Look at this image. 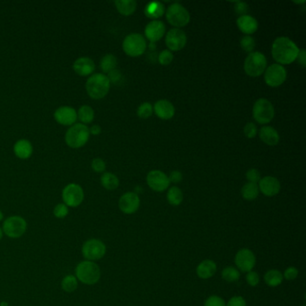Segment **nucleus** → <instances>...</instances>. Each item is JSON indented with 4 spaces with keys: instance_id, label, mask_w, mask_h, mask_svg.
<instances>
[{
    "instance_id": "f257e3e1",
    "label": "nucleus",
    "mask_w": 306,
    "mask_h": 306,
    "mask_svg": "<svg viewBox=\"0 0 306 306\" xmlns=\"http://www.w3.org/2000/svg\"><path fill=\"white\" fill-rule=\"evenodd\" d=\"M299 48L291 39L278 37L273 42L271 54L279 65H289L297 59Z\"/></svg>"
},
{
    "instance_id": "f03ea898",
    "label": "nucleus",
    "mask_w": 306,
    "mask_h": 306,
    "mask_svg": "<svg viewBox=\"0 0 306 306\" xmlns=\"http://www.w3.org/2000/svg\"><path fill=\"white\" fill-rule=\"evenodd\" d=\"M74 275L81 284L93 285L100 281L101 268L93 261L82 260L76 265Z\"/></svg>"
},
{
    "instance_id": "7ed1b4c3",
    "label": "nucleus",
    "mask_w": 306,
    "mask_h": 306,
    "mask_svg": "<svg viewBox=\"0 0 306 306\" xmlns=\"http://www.w3.org/2000/svg\"><path fill=\"white\" fill-rule=\"evenodd\" d=\"M110 87L111 83L108 77L101 73L90 76L85 84V89L89 96L94 100H100L106 96L109 92Z\"/></svg>"
},
{
    "instance_id": "20e7f679",
    "label": "nucleus",
    "mask_w": 306,
    "mask_h": 306,
    "mask_svg": "<svg viewBox=\"0 0 306 306\" xmlns=\"http://www.w3.org/2000/svg\"><path fill=\"white\" fill-rule=\"evenodd\" d=\"M90 132L86 125L76 123L72 125L65 135V141L68 147L80 148L88 142Z\"/></svg>"
},
{
    "instance_id": "39448f33",
    "label": "nucleus",
    "mask_w": 306,
    "mask_h": 306,
    "mask_svg": "<svg viewBox=\"0 0 306 306\" xmlns=\"http://www.w3.org/2000/svg\"><path fill=\"white\" fill-rule=\"evenodd\" d=\"M2 231L4 235L10 239L21 238L27 231V222L20 216H11L3 220Z\"/></svg>"
},
{
    "instance_id": "423d86ee",
    "label": "nucleus",
    "mask_w": 306,
    "mask_h": 306,
    "mask_svg": "<svg viewBox=\"0 0 306 306\" xmlns=\"http://www.w3.org/2000/svg\"><path fill=\"white\" fill-rule=\"evenodd\" d=\"M267 59L264 55L259 51H252L249 53L244 61V71L248 76L252 77L260 76L267 68Z\"/></svg>"
},
{
    "instance_id": "0eeeda50",
    "label": "nucleus",
    "mask_w": 306,
    "mask_h": 306,
    "mask_svg": "<svg viewBox=\"0 0 306 306\" xmlns=\"http://www.w3.org/2000/svg\"><path fill=\"white\" fill-rule=\"evenodd\" d=\"M106 252L107 248L105 243L96 238L86 240L81 247V253L84 260L93 262L101 260L106 254Z\"/></svg>"
},
{
    "instance_id": "6e6552de",
    "label": "nucleus",
    "mask_w": 306,
    "mask_h": 306,
    "mask_svg": "<svg viewBox=\"0 0 306 306\" xmlns=\"http://www.w3.org/2000/svg\"><path fill=\"white\" fill-rule=\"evenodd\" d=\"M166 19L170 25L180 28L187 26L190 20L189 11L180 3H173L168 7L166 10Z\"/></svg>"
},
{
    "instance_id": "1a4fd4ad",
    "label": "nucleus",
    "mask_w": 306,
    "mask_h": 306,
    "mask_svg": "<svg viewBox=\"0 0 306 306\" xmlns=\"http://www.w3.org/2000/svg\"><path fill=\"white\" fill-rule=\"evenodd\" d=\"M122 49L130 57H139L147 50V42L139 34H130L122 42Z\"/></svg>"
},
{
    "instance_id": "9d476101",
    "label": "nucleus",
    "mask_w": 306,
    "mask_h": 306,
    "mask_svg": "<svg viewBox=\"0 0 306 306\" xmlns=\"http://www.w3.org/2000/svg\"><path fill=\"white\" fill-rule=\"evenodd\" d=\"M252 114L258 123L268 124L275 116V109L270 101L265 98H260L253 105Z\"/></svg>"
},
{
    "instance_id": "9b49d317",
    "label": "nucleus",
    "mask_w": 306,
    "mask_h": 306,
    "mask_svg": "<svg viewBox=\"0 0 306 306\" xmlns=\"http://www.w3.org/2000/svg\"><path fill=\"white\" fill-rule=\"evenodd\" d=\"M83 188L76 183L67 184L62 190V200L68 208H77L84 201Z\"/></svg>"
},
{
    "instance_id": "f8f14e48",
    "label": "nucleus",
    "mask_w": 306,
    "mask_h": 306,
    "mask_svg": "<svg viewBox=\"0 0 306 306\" xmlns=\"http://www.w3.org/2000/svg\"><path fill=\"white\" fill-rule=\"evenodd\" d=\"M286 79V70L279 64H272L264 72L265 83L270 87H277Z\"/></svg>"
},
{
    "instance_id": "ddd939ff",
    "label": "nucleus",
    "mask_w": 306,
    "mask_h": 306,
    "mask_svg": "<svg viewBox=\"0 0 306 306\" xmlns=\"http://www.w3.org/2000/svg\"><path fill=\"white\" fill-rule=\"evenodd\" d=\"M186 43H187L186 34L184 31L179 28L170 30L165 36V44L170 51H180L184 48Z\"/></svg>"
},
{
    "instance_id": "4468645a",
    "label": "nucleus",
    "mask_w": 306,
    "mask_h": 306,
    "mask_svg": "<svg viewBox=\"0 0 306 306\" xmlns=\"http://www.w3.org/2000/svg\"><path fill=\"white\" fill-rule=\"evenodd\" d=\"M235 265L242 272L252 271L256 265L254 253L249 249H242L235 255Z\"/></svg>"
},
{
    "instance_id": "2eb2a0df",
    "label": "nucleus",
    "mask_w": 306,
    "mask_h": 306,
    "mask_svg": "<svg viewBox=\"0 0 306 306\" xmlns=\"http://www.w3.org/2000/svg\"><path fill=\"white\" fill-rule=\"evenodd\" d=\"M147 183L150 189L157 192H162L168 189L170 180L164 172L159 170H153L147 174Z\"/></svg>"
},
{
    "instance_id": "dca6fc26",
    "label": "nucleus",
    "mask_w": 306,
    "mask_h": 306,
    "mask_svg": "<svg viewBox=\"0 0 306 306\" xmlns=\"http://www.w3.org/2000/svg\"><path fill=\"white\" fill-rule=\"evenodd\" d=\"M140 206V198L136 192H126L120 197L119 208L124 214L136 213Z\"/></svg>"
},
{
    "instance_id": "f3484780",
    "label": "nucleus",
    "mask_w": 306,
    "mask_h": 306,
    "mask_svg": "<svg viewBox=\"0 0 306 306\" xmlns=\"http://www.w3.org/2000/svg\"><path fill=\"white\" fill-rule=\"evenodd\" d=\"M54 118L59 124L63 126H72L77 120V113L70 106H61L56 110Z\"/></svg>"
},
{
    "instance_id": "a211bd4d",
    "label": "nucleus",
    "mask_w": 306,
    "mask_h": 306,
    "mask_svg": "<svg viewBox=\"0 0 306 306\" xmlns=\"http://www.w3.org/2000/svg\"><path fill=\"white\" fill-rule=\"evenodd\" d=\"M259 189L267 197L276 196L280 191L281 185L276 177L266 176L259 181Z\"/></svg>"
},
{
    "instance_id": "6ab92c4d",
    "label": "nucleus",
    "mask_w": 306,
    "mask_h": 306,
    "mask_svg": "<svg viewBox=\"0 0 306 306\" xmlns=\"http://www.w3.org/2000/svg\"><path fill=\"white\" fill-rule=\"evenodd\" d=\"M165 34V26L164 23L159 20H153L147 24L145 29L146 37L150 42H156L163 38Z\"/></svg>"
},
{
    "instance_id": "aec40b11",
    "label": "nucleus",
    "mask_w": 306,
    "mask_h": 306,
    "mask_svg": "<svg viewBox=\"0 0 306 306\" xmlns=\"http://www.w3.org/2000/svg\"><path fill=\"white\" fill-rule=\"evenodd\" d=\"M153 109L155 111L156 116L162 120H170L175 114V108L173 105L165 99L156 101Z\"/></svg>"
},
{
    "instance_id": "412c9836",
    "label": "nucleus",
    "mask_w": 306,
    "mask_h": 306,
    "mask_svg": "<svg viewBox=\"0 0 306 306\" xmlns=\"http://www.w3.org/2000/svg\"><path fill=\"white\" fill-rule=\"evenodd\" d=\"M73 69L77 75L81 76H89L95 69V65L92 59L87 57H82L76 59L73 64Z\"/></svg>"
},
{
    "instance_id": "4be33fe9",
    "label": "nucleus",
    "mask_w": 306,
    "mask_h": 306,
    "mask_svg": "<svg viewBox=\"0 0 306 306\" xmlns=\"http://www.w3.org/2000/svg\"><path fill=\"white\" fill-rule=\"evenodd\" d=\"M236 24L240 31L247 35L254 34L259 27L258 21L254 17H251L249 15L238 17Z\"/></svg>"
},
{
    "instance_id": "5701e85b",
    "label": "nucleus",
    "mask_w": 306,
    "mask_h": 306,
    "mask_svg": "<svg viewBox=\"0 0 306 306\" xmlns=\"http://www.w3.org/2000/svg\"><path fill=\"white\" fill-rule=\"evenodd\" d=\"M197 277L202 279H209L213 277L217 272V264L211 260H205L201 261L196 269Z\"/></svg>"
},
{
    "instance_id": "b1692460",
    "label": "nucleus",
    "mask_w": 306,
    "mask_h": 306,
    "mask_svg": "<svg viewBox=\"0 0 306 306\" xmlns=\"http://www.w3.org/2000/svg\"><path fill=\"white\" fill-rule=\"evenodd\" d=\"M33 151L34 147L31 142L26 139L18 140L14 146V152L20 159H28L33 155Z\"/></svg>"
},
{
    "instance_id": "393cba45",
    "label": "nucleus",
    "mask_w": 306,
    "mask_h": 306,
    "mask_svg": "<svg viewBox=\"0 0 306 306\" xmlns=\"http://www.w3.org/2000/svg\"><path fill=\"white\" fill-rule=\"evenodd\" d=\"M260 138L268 146H276L279 142V134L273 127H262L260 130Z\"/></svg>"
},
{
    "instance_id": "a878e982",
    "label": "nucleus",
    "mask_w": 306,
    "mask_h": 306,
    "mask_svg": "<svg viewBox=\"0 0 306 306\" xmlns=\"http://www.w3.org/2000/svg\"><path fill=\"white\" fill-rule=\"evenodd\" d=\"M115 6L118 12L125 17L131 16L137 9V2L135 0H117L115 1Z\"/></svg>"
},
{
    "instance_id": "bb28decb",
    "label": "nucleus",
    "mask_w": 306,
    "mask_h": 306,
    "mask_svg": "<svg viewBox=\"0 0 306 306\" xmlns=\"http://www.w3.org/2000/svg\"><path fill=\"white\" fill-rule=\"evenodd\" d=\"M164 14V6L161 2H151L146 6L145 15L146 17L156 20L157 18L163 17Z\"/></svg>"
},
{
    "instance_id": "cd10ccee",
    "label": "nucleus",
    "mask_w": 306,
    "mask_h": 306,
    "mask_svg": "<svg viewBox=\"0 0 306 306\" xmlns=\"http://www.w3.org/2000/svg\"><path fill=\"white\" fill-rule=\"evenodd\" d=\"M265 283L270 286V287H276L282 284V282L284 280L283 274L277 270V269H270L268 272L265 274L264 276Z\"/></svg>"
},
{
    "instance_id": "c85d7f7f",
    "label": "nucleus",
    "mask_w": 306,
    "mask_h": 306,
    "mask_svg": "<svg viewBox=\"0 0 306 306\" xmlns=\"http://www.w3.org/2000/svg\"><path fill=\"white\" fill-rule=\"evenodd\" d=\"M241 193H242V196L244 199L252 201V200H254L258 197L259 193H260V189H259L257 183L248 182L246 184L243 185Z\"/></svg>"
},
{
    "instance_id": "c756f323",
    "label": "nucleus",
    "mask_w": 306,
    "mask_h": 306,
    "mask_svg": "<svg viewBox=\"0 0 306 306\" xmlns=\"http://www.w3.org/2000/svg\"><path fill=\"white\" fill-rule=\"evenodd\" d=\"M78 283L79 282L77 280V278L75 275L68 274L62 278L61 283H60V286H61V289L63 290L64 292L73 293L77 289Z\"/></svg>"
},
{
    "instance_id": "7c9ffc66",
    "label": "nucleus",
    "mask_w": 306,
    "mask_h": 306,
    "mask_svg": "<svg viewBox=\"0 0 306 306\" xmlns=\"http://www.w3.org/2000/svg\"><path fill=\"white\" fill-rule=\"evenodd\" d=\"M101 184L105 189H108V190H114L119 187L120 180L114 173L105 172L101 177Z\"/></svg>"
},
{
    "instance_id": "2f4dec72",
    "label": "nucleus",
    "mask_w": 306,
    "mask_h": 306,
    "mask_svg": "<svg viewBox=\"0 0 306 306\" xmlns=\"http://www.w3.org/2000/svg\"><path fill=\"white\" fill-rule=\"evenodd\" d=\"M77 119L82 122V124H89L94 119V111L89 105H83L77 112Z\"/></svg>"
},
{
    "instance_id": "473e14b6",
    "label": "nucleus",
    "mask_w": 306,
    "mask_h": 306,
    "mask_svg": "<svg viewBox=\"0 0 306 306\" xmlns=\"http://www.w3.org/2000/svg\"><path fill=\"white\" fill-rule=\"evenodd\" d=\"M118 65L117 58L113 54H107L101 58L100 61V67L105 73H110L116 69Z\"/></svg>"
},
{
    "instance_id": "72a5a7b5",
    "label": "nucleus",
    "mask_w": 306,
    "mask_h": 306,
    "mask_svg": "<svg viewBox=\"0 0 306 306\" xmlns=\"http://www.w3.org/2000/svg\"><path fill=\"white\" fill-rule=\"evenodd\" d=\"M167 200L172 206H179L183 201V193L178 187L170 188L167 192Z\"/></svg>"
},
{
    "instance_id": "f704fd0d",
    "label": "nucleus",
    "mask_w": 306,
    "mask_h": 306,
    "mask_svg": "<svg viewBox=\"0 0 306 306\" xmlns=\"http://www.w3.org/2000/svg\"><path fill=\"white\" fill-rule=\"evenodd\" d=\"M222 277L224 278V280L229 282V283L236 282V281L239 280L240 271L235 267H231V266L227 267L223 269Z\"/></svg>"
},
{
    "instance_id": "c9c22d12",
    "label": "nucleus",
    "mask_w": 306,
    "mask_h": 306,
    "mask_svg": "<svg viewBox=\"0 0 306 306\" xmlns=\"http://www.w3.org/2000/svg\"><path fill=\"white\" fill-rule=\"evenodd\" d=\"M240 44H241V47L243 48V51L249 52V53L252 52L253 50L255 49V41L250 35L243 36V38L241 39V41H240Z\"/></svg>"
},
{
    "instance_id": "e433bc0d",
    "label": "nucleus",
    "mask_w": 306,
    "mask_h": 306,
    "mask_svg": "<svg viewBox=\"0 0 306 306\" xmlns=\"http://www.w3.org/2000/svg\"><path fill=\"white\" fill-rule=\"evenodd\" d=\"M69 214V208L64 203H59L53 209V216L58 219H64Z\"/></svg>"
},
{
    "instance_id": "4c0bfd02",
    "label": "nucleus",
    "mask_w": 306,
    "mask_h": 306,
    "mask_svg": "<svg viewBox=\"0 0 306 306\" xmlns=\"http://www.w3.org/2000/svg\"><path fill=\"white\" fill-rule=\"evenodd\" d=\"M153 106L149 103H144L138 108V116L141 119H148L153 114Z\"/></svg>"
},
{
    "instance_id": "58836bf2",
    "label": "nucleus",
    "mask_w": 306,
    "mask_h": 306,
    "mask_svg": "<svg viewBox=\"0 0 306 306\" xmlns=\"http://www.w3.org/2000/svg\"><path fill=\"white\" fill-rule=\"evenodd\" d=\"M172 60H173V55H172V51H170L169 50H164L160 52L159 56H158V61L161 65L167 66L172 63Z\"/></svg>"
},
{
    "instance_id": "ea45409f",
    "label": "nucleus",
    "mask_w": 306,
    "mask_h": 306,
    "mask_svg": "<svg viewBox=\"0 0 306 306\" xmlns=\"http://www.w3.org/2000/svg\"><path fill=\"white\" fill-rule=\"evenodd\" d=\"M204 306H227V303L222 297L218 295H211L206 300Z\"/></svg>"
},
{
    "instance_id": "a19ab883",
    "label": "nucleus",
    "mask_w": 306,
    "mask_h": 306,
    "mask_svg": "<svg viewBox=\"0 0 306 306\" xmlns=\"http://www.w3.org/2000/svg\"><path fill=\"white\" fill-rule=\"evenodd\" d=\"M260 276L258 273L255 271H250L246 275V282L249 285L251 286H257L260 284Z\"/></svg>"
},
{
    "instance_id": "79ce46f5",
    "label": "nucleus",
    "mask_w": 306,
    "mask_h": 306,
    "mask_svg": "<svg viewBox=\"0 0 306 306\" xmlns=\"http://www.w3.org/2000/svg\"><path fill=\"white\" fill-rule=\"evenodd\" d=\"M244 135L248 139H253L257 134V126L253 122H248L243 129Z\"/></svg>"
},
{
    "instance_id": "37998d69",
    "label": "nucleus",
    "mask_w": 306,
    "mask_h": 306,
    "mask_svg": "<svg viewBox=\"0 0 306 306\" xmlns=\"http://www.w3.org/2000/svg\"><path fill=\"white\" fill-rule=\"evenodd\" d=\"M246 178L249 180V182L258 183L261 179V176H260V172L257 169H250L246 172Z\"/></svg>"
},
{
    "instance_id": "c03bdc74",
    "label": "nucleus",
    "mask_w": 306,
    "mask_h": 306,
    "mask_svg": "<svg viewBox=\"0 0 306 306\" xmlns=\"http://www.w3.org/2000/svg\"><path fill=\"white\" fill-rule=\"evenodd\" d=\"M92 169L95 172H104L106 169V164L101 158H95L92 161Z\"/></svg>"
},
{
    "instance_id": "a18cd8bd",
    "label": "nucleus",
    "mask_w": 306,
    "mask_h": 306,
    "mask_svg": "<svg viewBox=\"0 0 306 306\" xmlns=\"http://www.w3.org/2000/svg\"><path fill=\"white\" fill-rule=\"evenodd\" d=\"M298 273L299 271L295 267H289L285 269V272L283 274V277L286 280H293L297 277Z\"/></svg>"
},
{
    "instance_id": "49530a36",
    "label": "nucleus",
    "mask_w": 306,
    "mask_h": 306,
    "mask_svg": "<svg viewBox=\"0 0 306 306\" xmlns=\"http://www.w3.org/2000/svg\"><path fill=\"white\" fill-rule=\"evenodd\" d=\"M235 10L240 17L245 16L249 11V6L244 2H235Z\"/></svg>"
},
{
    "instance_id": "de8ad7c7",
    "label": "nucleus",
    "mask_w": 306,
    "mask_h": 306,
    "mask_svg": "<svg viewBox=\"0 0 306 306\" xmlns=\"http://www.w3.org/2000/svg\"><path fill=\"white\" fill-rule=\"evenodd\" d=\"M227 306H246V301L243 296H233L227 303Z\"/></svg>"
},
{
    "instance_id": "09e8293b",
    "label": "nucleus",
    "mask_w": 306,
    "mask_h": 306,
    "mask_svg": "<svg viewBox=\"0 0 306 306\" xmlns=\"http://www.w3.org/2000/svg\"><path fill=\"white\" fill-rule=\"evenodd\" d=\"M108 79H109L110 83H114V84H117L119 83L121 79H122V73L120 70L118 69H114L113 71L108 73Z\"/></svg>"
},
{
    "instance_id": "8fccbe9b",
    "label": "nucleus",
    "mask_w": 306,
    "mask_h": 306,
    "mask_svg": "<svg viewBox=\"0 0 306 306\" xmlns=\"http://www.w3.org/2000/svg\"><path fill=\"white\" fill-rule=\"evenodd\" d=\"M168 178H169L170 182L179 183L182 180V173L180 171H172Z\"/></svg>"
},
{
    "instance_id": "3c124183",
    "label": "nucleus",
    "mask_w": 306,
    "mask_h": 306,
    "mask_svg": "<svg viewBox=\"0 0 306 306\" xmlns=\"http://www.w3.org/2000/svg\"><path fill=\"white\" fill-rule=\"evenodd\" d=\"M298 62L302 66V67H305L306 66V53L305 50H300L298 53L297 59Z\"/></svg>"
},
{
    "instance_id": "603ef678",
    "label": "nucleus",
    "mask_w": 306,
    "mask_h": 306,
    "mask_svg": "<svg viewBox=\"0 0 306 306\" xmlns=\"http://www.w3.org/2000/svg\"><path fill=\"white\" fill-rule=\"evenodd\" d=\"M89 132H90V134L94 135V136L101 134V127L98 126V125H93V126L91 127V129H89Z\"/></svg>"
},
{
    "instance_id": "864d4df0",
    "label": "nucleus",
    "mask_w": 306,
    "mask_h": 306,
    "mask_svg": "<svg viewBox=\"0 0 306 306\" xmlns=\"http://www.w3.org/2000/svg\"><path fill=\"white\" fill-rule=\"evenodd\" d=\"M3 237H4V233H3V231H2V228L0 227V241L3 239Z\"/></svg>"
},
{
    "instance_id": "5fc2aeb1",
    "label": "nucleus",
    "mask_w": 306,
    "mask_h": 306,
    "mask_svg": "<svg viewBox=\"0 0 306 306\" xmlns=\"http://www.w3.org/2000/svg\"><path fill=\"white\" fill-rule=\"evenodd\" d=\"M3 220H4V214H3V212L0 210V222L3 221Z\"/></svg>"
},
{
    "instance_id": "6e6d98bb",
    "label": "nucleus",
    "mask_w": 306,
    "mask_h": 306,
    "mask_svg": "<svg viewBox=\"0 0 306 306\" xmlns=\"http://www.w3.org/2000/svg\"><path fill=\"white\" fill-rule=\"evenodd\" d=\"M294 3H295V4H304L305 1H299V2H298V1H294Z\"/></svg>"
},
{
    "instance_id": "4d7b16f0",
    "label": "nucleus",
    "mask_w": 306,
    "mask_h": 306,
    "mask_svg": "<svg viewBox=\"0 0 306 306\" xmlns=\"http://www.w3.org/2000/svg\"><path fill=\"white\" fill-rule=\"evenodd\" d=\"M302 306H305V305H302Z\"/></svg>"
}]
</instances>
